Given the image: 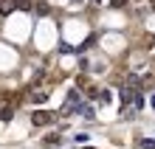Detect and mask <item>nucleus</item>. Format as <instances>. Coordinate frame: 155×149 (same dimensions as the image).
Segmentation results:
<instances>
[{
  "instance_id": "nucleus-1",
  "label": "nucleus",
  "mask_w": 155,
  "mask_h": 149,
  "mask_svg": "<svg viewBox=\"0 0 155 149\" xmlns=\"http://www.w3.org/2000/svg\"><path fill=\"white\" fill-rule=\"evenodd\" d=\"M54 118H57V115L48 113V110H34V113H31V124L34 127H45V124H51Z\"/></svg>"
},
{
  "instance_id": "nucleus-2",
  "label": "nucleus",
  "mask_w": 155,
  "mask_h": 149,
  "mask_svg": "<svg viewBox=\"0 0 155 149\" xmlns=\"http://www.w3.org/2000/svg\"><path fill=\"white\" fill-rule=\"evenodd\" d=\"M14 107H17V104H8V101H6V104H0V121H12Z\"/></svg>"
},
{
  "instance_id": "nucleus-3",
  "label": "nucleus",
  "mask_w": 155,
  "mask_h": 149,
  "mask_svg": "<svg viewBox=\"0 0 155 149\" xmlns=\"http://www.w3.org/2000/svg\"><path fill=\"white\" fill-rule=\"evenodd\" d=\"M17 8V0H0V14H12Z\"/></svg>"
},
{
  "instance_id": "nucleus-4",
  "label": "nucleus",
  "mask_w": 155,
  "mask_h": 149,
  "mask_svg": "<svg viewBox=\"0 0 155 149\" xmlns=\"http://www.w3.org/2000/svg\"><path fill=\"white\" fill-rule=\"evenodd\" d=\"M28 99L34 101V104H45V101H48V93H45V90H37V93H31Z\"/></svg>"
},
{
  "instance_id": "nucleus-5",
  "label": "nucleus",
  "mask_w": 155,
  "mask_h": 149,
  "mask_svg": "<svg viewBox=\"0 0 155 149\" xmlns=\"http://www.w3.org/2000/svg\"><path fill=\"white\" fill-rule=\"evenodd\" d=\"M135 149H155V141H150V138H141V141L135 144Z\"/></svg>"
},
{
  "instance_id": "nucleus-6",
  "label": "nucleus",
  "mask_w": 155,
  "mask_h": 149,
  "mask_svg": "<svg viewBox=\"0 0 155 149\" xmlns=\"http://www.w3.org/2000/svg\"><path fill=\"white\" fill-rule=\"evenodd\" d=\"M57 144H59V135H48V138L42 141V146H48V149H51V146H57Z\"/></svg>"
},
{
  "instance_id": "nucleus-7",
  "label": "nucleus",
  "mask_w": 155,
  "mask_h": 149,
  "mask_svg": "<svg viewBox=\"0 0 155 149\" xmlns=\"http://www.w3.org/2000/svg\"><path fill=\"white\" fill-rule=\"evenodd\" d=\"M110 90H102V93H99V101H102V104H110Z\"/></svg>"
},
{
  "instance_id": "nucleus-8",
  "label": "nucleus",
  "mask_w": 155,
  "mask_h": 149,
  "mask_svg": "<svg viewBox=\"0 0 155 149\" xmlns=\"http://www.w3.org/2000/svg\"><path fill=\"white\" fill-rule=\"evenodd\" d=\"M110 6H113V8H124L127 0H110Z\"/></svg>"
},
{
  "instance_id": "nucleus-9",
  "label": "nucleus",
  "mask_w": 155,
  "mask_h": 149,
  "mask_svg": "<svg viewBox=\"0 0 155 149\" xmlns=\"http://www.w3.org/2000/svg\"><path fill=\"white\" fill-rule=\"evenodd\" d=\"M82 149H93V146H82Z\"/></svg>"
},
{
  "instance_id": "nucleus-10",
  "label": "nucleus",
  "mask_w": 155,
  "mask_h": 149,
  "mask_svg": "<svg viewBox=\"0 0 155 149\" xmlns=\"http://www.w3.org/2000/svg\"><path fill=\"white\" fill-rule=\"evenodd\" d=\"M76 3H79V0H76Z\"/></svg>"
}]
</instances>
